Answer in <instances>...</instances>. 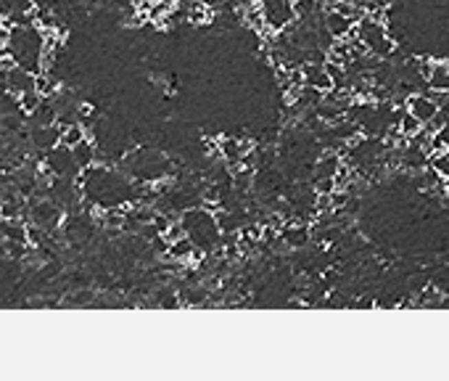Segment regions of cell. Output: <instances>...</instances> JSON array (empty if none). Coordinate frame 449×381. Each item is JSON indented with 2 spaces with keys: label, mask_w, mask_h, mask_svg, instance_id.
<instances>
[{
  "label": "cell",
  "mask_w": 449,
  "mask_h": 381,
  "mask_svg": "<svg viewBox=\"0 0 449 381\" xmlns=\"http://www.w3.org/2000/svg\"><path fill=\"white\" fill-rule=\"evenodd\" d=\"M167 3H172V6H174V3H180V0H167Z\"/></svg>",
  "instance_id": "obj_11"
},
{
  "label": "cell",
  "mask_w": 449,
  "mask_h": 381,
  "mask_svg": "<svg viewBox=\"0 0 449 381\" xmlns=\"http://www.w3.org/2000/svg\"><path fill=\"white\" fill-rule=\"evenodd\" d=\"M183 236H188V233H185V226H180V223L174 226V223H172V226H170V230H167L161 239H164L167 243H174V241H180Z\"/></svg>",
  "instance_id": "obj_10"
},
{
  "label": "cell",
  "mask_w": 449,
  "mask_h": 381,
  "mask_svg": "<svg viewBox=\"0 0 449 381\" xmlns=\"http://www.w3.org/2000/svg\"><path fill=\"white\" fill-rule=\"evenodd\" d=\"M280 239L288 243L291 249H299L301 243L307 241V230H304V228H296V226L283 228V230H280Z\"/></svg>",
  "instance_id": "obj_6"
},
{
  "label": "cell",
  "mask_w": 449,
  "mask_h": 381,
  "mask_svg": "<svg viewBox=\"0 0 449 381\" xmlns=\"http://www.w3.org/2000/svg\"><path fill=\"white\" fill-rule=\"evenodd\" d=\"M148 3H159V0H148Z\"/></svg>",
  "instance_id": "obj_12"
},
{
  "label": "cell",
  "mask_w": 449,
  "mask_h": 381,
  "mask_svg": "<svg viewBox=\"0 0 449 381\" xmlns=\"http://www.w3.org/2000/svg\"><path fill=\"white\" fill-rule=\"evenodd\" d=\"M87 138V133L82 130V124H69V127H64V133H61V146H67V149H74V146H80L82 140Z\"/></svg>",
  "instance_id": "obj_4"
},
{
  "label": "cell",
  "mask_w": 449,
  "mask_h": 381,
  "mask_svg": "<svg viewBox=\"0 0 449 381\" xmlns=\"http://www.w3.org/2000/svg\"><path fill=\"white\" fill-rule=\"evenodd\" d=\"M407 109H410L415 117L426 124V122H431L433 117L439 114L441 104H439L433 96H428V93H413V96L407 98Z\"/></svg>",
  "instance_id": "obj_1"
},
{
  "label": "cell",
  "mask_w": 449,
  "mask_h": 381,
  "mask_svg": "<svg viewBox=\"0 0 449 381\" xmlns=\"http://www.w3.org/2000/svg\"><path fill=\"white\" fill-rule=\"evenodd\" d=\"M193 252H196V243L190 241V236H183L180 241L170 243V249H167V254L172 257V260H190L193 257Z\"/></svg>",
  "instance_id": "obj_3"
},
{
  "label": "cell",
  "mask_w": 449,
  "mask_h": 381,
  "mask_svg": "<svg viewBox=\"0 0 449 381\" xmlns=\"http://www.w3.org/2000/svg\"><path fill=\"white\" fill-rule=\"evenodd\" d=\"M40 93L37 90H30V93H21V114H27V117H32L37 109H40Z\"/></svg>",
  "instance_id": "obj_7"
},
{
  "label": "cell",
  "mask_w": 449,
  "mask_h": 381,
  "mask_svg": "<svg viewBox=\"0 0 449 381\" xmlns=\"http://www.w3.org/2000/svg\"><path fill=\"white\" fill-rule=\"evenodd\" d=\"M357 24V19L352 17H344V14H338V11H328V17H325V27L330 30V35L336 37H346L349 35V30Z\"/></svg>",
  "instance_id": "obj_2"
},
{
  "label": "cell",
  "mask_w": 449,
  "mask_h": 381,
  "mask_svg": "<svg viewBox=\"0 0 449 381\" xmlns=\"http://www.w3.org/2000/svg\"><path fill=\"white\" fill-rule=\"evenodd\" d=\"M71 151H74V159H77V164H80V167H90V162H93V156H95V149H93V146H87V138L82 140L80 146H74Z\"/></svg>",
  "instance_id": "obj_8"
},
{
  "label": "cell",
  "mask_w": 449,
  "mask_h": 381,
  "mask_svg": "<svg viewBox=\"0 0 449 381\" xmlns=\"http://www.w3.org/2000/svg\"><path fill=\"white\" fill-rule=\"evenodd\" d=\"M399 130H402V133H404L407 138H415V135H417V133L423 130V122L417 120L413 111L407 109V111L402 114V120H399Z\"/></svg>",
  "instance_id": "obj_5"
},
{
  "label": "cell",
  "mask_w": 449,
  "mask_h": 381,
  "mask_svg": "<svg viewBox=\"0 0 449 381\" xmlns=\"http://www.w3.org/2000/svg\"><path fill=\"white\" fill-rule=\"evenodd\" d=\"M56 80H51V77H45V74H37V93H40V96H45V93H48V96H51V93H56Z\"/></svg>",
  "instance_id": "obj_9"
}]
</instances>
